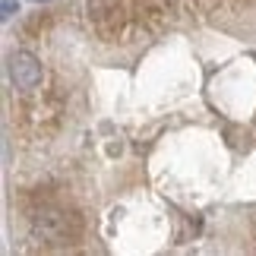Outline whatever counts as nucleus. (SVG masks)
<instances>
[{
  "label": "nucleus",
  "mask_w": 256,
  "mask_h": 256,
  "mask_svg": "<svg viewBox=\"0 0 256 256\" xmlns=\"http://www.w3.org/2000/svg\"><path fill=\"white\" fill-rule=\"evenodd\" d=\"M80 231V222L73 218L70 212H57V209H42L35 215V234L42 240H51V244H60L66 238Z\"/></svg>",
  "instance_id": "obj_1"
},
{
  "label": "nucleus",
  "mask_w": 256,
  "mask_h": 256,
  "mask_svg": "<svg viewBox=\"0 0 256 256\" xmlns=\"http://www.w3.org/2000/svg\"><path fill=\"white\" fill-rule=\"evenodd\" d=\"M10 76H13L16 88H35L42 82V64H38L32 54L19 51V54L10 57Z\"/></svg>",
  "instance_id": "obj_2"
},
{
  "label": "nucleus",
  "mask_w": 256,
  "mask_h": 256,
  "mask_svg": "<svg viewBox=\"0 0 256 256\" xmlns=\"http://www.w3.org/2000/svg\"><path fill=\"white\" fill-rule=\"evenodd\" d=\"M13 10H16V4H13V0H4V19H10V16H13Z\"/></svg>",
  "instance_id": "obj_3"
}]
</instances>
